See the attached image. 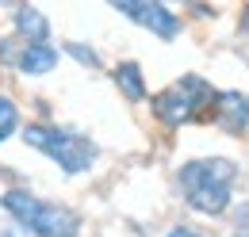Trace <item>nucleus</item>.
Returning a JSON list of instances; mask_svg holds the SVG:
<instances>
[{
	"label": "nucleus",
	"instance_id": "f257e3e1",
	"mask_svg": "<svg viewBox=\"0 0 249 237\" xmlns=\"http://www.w3.org/2000/svg\"><path fill=\"white\" fill-rule=\"evenodd\" d=\"M238 161L230 157H196V161H184L180 172H177V184H180V195L184 203L196 214H226L230 210V199H234V187H238Z\"/></svg>",
	"mask_w": 249,
	"mask_h": 237
},
{
	"label": "nucleus",
	"instance_id": "f03ea898",
	"mask_svg": "<svg viewBox=\"0 0 249 237\" xmlns=\"http://www.w3.org/2000/svg\"><path fill=\"white\" fill-rule=\"evenodd\" d=\"M215 100H218V88L211 81H203L199 73H184L180 81H173L169 88L157 92L150 100V107H154V118L161 126L180 130V126H192V122H211Z\"/></svg>",
	"mask_w": 249,
	"mask_h": 237
},
{
	"label": "nucleus",
	"instance_id": "7ed1b4c3",
	"mask_svg": "<svg viewBox=\"0 0 249 237\" xmlns=\"http://www.w3.org/2000/svg\"><path fill=\"white\" fill-rule=\"evenodd\" d=\"M31 149H38L42 157H50L65 176H81L100 161V146L89 134L73 130V126H54V122H31L19 134Z\"/></svg>",
	"mask_w": 249,
	"mask_h": 237
},
{
	"label": "nucleus",
	"instance_id": "20e7f679",
	"mask_svg": "<svg viewBox=\"0 0 249 237\" xmlns=\"http://www.w3.org/2000/svg\"><path fill=\"white\" fill-rule=\"evenodd\" d=\"M0 207L8 210V218L23 222L35 237H81V214L69 210L65 203L38 199L27 187H8L0 195Z\"/></svg>",
	"mask_w": 249,
	"mask_h": 237
},
{
	"label": "nucleus",
	"instance_id": "39448f33",
	"mask_svg": "<svg viewBox=\"0 0 249 237\" xmlns=\"http://www.w3.org/2000/svg\"><path fill=\"white\" fill-rule=\"evenodd\" d=\"M123 19L130 23H138L142 31H150L154 38L161 42H173L180 31H184V19L173 12V4H165V0H107Z\"/></svg>",
	"mask_w": 249,
	"mask_h": 237
},
{
	"label": "nucleus",
	"instance_id": "423d86ee",
	"mask_svg": "<svg viewBox=\"0 0 249 237\" xmlns=\"http://www.w3.org/2000/svg\"><path fill=\"white\" fill-rule=\"evenodd\" d=\"M211 122L222 134H246L249 130V96H242V92H218Z\"/></svg>",
	"mask_w": 249,
	"mask_h": 237
},
{
	"label": "nucleus",
	"instance_id": "0eeeda50",
	"mask_svg": "<svg viewBox=\"0 0 249 237\" xmlns=\"http://www.w3.org/2000/svg\"><path fill=\"white\" fill-rule=\"evenodd\" d=\"M58 46H50V42H23L19 46V58H16V73H23V77H46V73H54L58 69Z\"/></svg>",
	"mask_w": 249,
	"mask_h": 237
},
{
	"label": "nucleus",
	"instance_id": "6e6552de",
	"mask_svg": "<svg viewBox=\"0 0 249 237\" xmlns=\"http://www.w3.org/2000/svg\"><path fill=\"white\" fill-rule=\"evenodd\" d=\"M12 27L16 34L23 38V42H50V19H46V12H38L35 4H16L12 8Z\"/></svg>",
	"mask_w": 249,
	"mask_h": 237
},
{
	"label": "nucleus",
	"instance_id": "1a4fd4ad",
	"mask_svg": "<svg viewBox=\"0 0 249 237\" xmlns=\"http://www.w3.org/2000/svg\"><path fill=\"white\" fill-rule=\"evenodd\" d=\"M111 81H115V88L123 92V100H130V103H142L146 100V77H142V65L138 61H119L111 69Z\"/></svg>",
	"mask_w": 249,
	"mask_h": 237
},
{
	"label": "nucleus",
	"instance_id": "9d476101",
	"mask_svg": "<svg viewBox=\"0 0 249 237\" xmlns=\"http://www.w3.org/2000/svg\"><path fill=\"white\" fill-rule=\"evenodd\" d=\"M12 134H19V103L12 96H0V146Z\"/></svg>",
	"mask_w": 249,
	"mask_h": 237
},
{
	"label": "nucleus",
	"instance_id": "9b49d317",
	"mask_svg": "<svg viewBox=\"0 0 249 237\" xmlns=\"http://www.w3.org/2000/svg\"><path fill=\"white\" fill-rule=\"evenodd\" d=\"M65 54L77 61V65H85V69H100V54H96L89 42H65Z\"/></svg>",
	"mask_w": 249,
	"mask_h": 237
},
{
	"label": "nucleus",
	"instance_id": "f8f14e48",
	"mask_svg": "<svg viewBox=\"0 0 249 237\" xmlns=\"http://www.w3.org/2000/svg\"><path fill=\"white\" fill-rule=\"evenodd\" d=\"M230 237H249V203L234 207V222H230Z\"/></svg>",
	"mask_w": 249,
	"mask_h": 237
},
{
	"label": "nucleus",
	"instance_id": "ddd939ff",
	"mask_svg": "<svg viewBox=\"0 0 249 237\" xmlns=\"http://www.w3.org/2000/svg\"><path fill=\"white\" fill-rule=\"evenodd\" d=\"M19 46H23V38L16 34V38H0V65H16V58H19Z\"/></svg>",
	"mask_w": 249,
	"mask_h": 237
},
{
	"label": "nucleus",
	"instance_id": "4468645a",
	"mask_svg": "<svg viewBox=\"0 0 249 237\" xmlns=\"http://www.w3.org/2000/svg\"><path fill=\"white\" fill-rule=\"evenodd\" d=\"M0 237H35V234L27 230V226H23V222H16V218H12V222L0 230Z\"/></svg>",
	"mask_w": 249,
	"mask_h": 237
},
{
	"label": "nucleus",
	"instance_id": "2eb2a0df",
	"mask_svg": "<svg viewBox=\"0 0 249 237\" xmlns=\"http://www.w3.org/2000/svg\"><path fill=\"white\" fill-rule=\"evenodd\" d=\"M165 237H203V234H196L192 226H173V230H169Z\"/></svg>",
	"mask_w": 249,
	"mask_h": 237
},
{
	"label": "nucleus",
	"instance_id": "dca6fc26",
	"mask_svg": "<svg viewBox=\"0 0 249 237\" xmlns=\"http://www.w3.org/2000/svg\"><path fill=\"white\" fill-rule=\"evenodd\" d=\"M0 4H8V8H16V4H19V0H0Z\"/></svg>",
	"mask_w": 249,
	"mask_h": 237
},
{
	"label": "nucleus",
	"instance_id": "f3484780",
	"mask_svg": "<svg viewBox=\"0 0 249 237\" xmlns=\"http://www.w3.org/2000/svg\"><path fill=\"white\" fill-rule=\"evenodd\" d=\"M165 4H180V0H165Z\"/></svg>",
	"mask_w": 249,
	"mask_h": 237
}]
</instances>
